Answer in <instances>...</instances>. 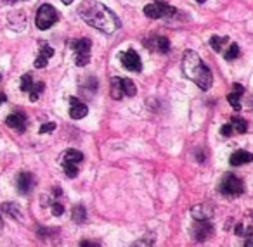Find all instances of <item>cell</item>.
Segmentation results:
<instances>
[{
  "mask_svg": "<svg viewBox=\"0 0 253 247\" xmlns=\"http://www.w3.org/2000/svg\"><path fill=\"white\" fill-rule=\"evenodd\" d=\"M80 246H82V247H99L101 244L99 242H87V240H82V242H80Z\"/></svg>",
  "mask_w": 253,
  "mask_h": 247,
  "instance_id": "cell-34",
  "label": "cell"
},
{
  "mask_svg": "<svg viewBox=\"0 0 253 247\" xmlns=\"http://www.w3.org/2000/svg\"><path fill=\"white\" fill-rule=\"evenodd\" d=\"M64 166V173H66L68 178H76L78 177V168H76V165H73V163H66Z\"/></svg>",
  "mask_w": 253,
  "mask_h": 247,
  "instance_id": "cell-26",
  "label": "cell"
},
{
  "mask_svg": "<svg viewBox=\"0 0 253 247\" xmlns=\"http://www.w3.org/2000/svg\"><path fill=\"white\" fill-rule=\"evenodd\" d=\"M4 2H7V4H12V2H16V0H4Z\"/></svg>",
  "mask_w": 253,
  "mask_h": 247,
  "instance_id": "cell-42",
  "label": "cell"
},
{
  "mask_svg": "<svg viewBox=\"0 0 253 247\" xmlns=\"http://www.w3.org/2000/svg\"><path fill=\"white\" fill-rule=\"evenodd\" d=\"M233 88H234V92H236V94H239V95H241L243 92H245V88H243V86L239 85V83H234Z\"/></svg>",
  "mask_w": 253,
  "mask_h": 247,
  "instance_id": "cell-35",
  "label": "cell"
},
{
  "mask_svg": "<svg viewBox=\"0 0 253 247\" xmlns=\"http://www.w3.org/2000/svg\"><path fill=\"white\" fill-rule=\"evenodd\" d=\"M144 14L149 19H163V17H172L175 14V9L163 2H156V4H149L144 7Z\"/></svg>",
  "mask_w": 253,
  "mask_h": 247,
  "instance_id": "cell-5",
  "label": "cell"
},
{
  "mask_svg": "<svg viewBox=\"0 0 253 247\" xmlns=\"http://www.w3.org/2000/svg\"><path fill=\"white\" fill-rule=\"evenodd\" d=\"M63 4H66V5H70V4H73V0H63Z\"/></svg>",
  "mask_w": 253,
  "mask_h": 247,
  "instance_id": "cell-39",
  "label": "cell"
},
{
  "mask_svg": "<svg viewBox=\"0 0 253 247\" xmlns=\"http://www.w3.org/2000/svg\"><path fill=\"white\" fill-rule=\"evenodd\" d=\"M253 161V154L248 152V150H236L233 156L229 157L231 166H241V165H248V163Z\"/></svg>",
  "mask_w": 253,
  "mask_h": 247,
  "instance_id": "cell-13",
  "label": "cell"
},
{
  "mask_svg": "<svg viewBox=\"0 0 253 247\" xmlns=\"http://www.w3.org/2000/svg\"><path fill=\"white\" fill-rule=\"evenodd\" d=\"M21 92H32V88H33V78H32V75H23L21 76Z\"/></svg>",
  "mask_w": 253,
  "mask_h": 247,
  "instance_id": "cell-23",
  "label": "cell"
},
{
  "mask_svg": "<svg viewBox=\"0 0 253 247\" xmlns=\"http://www.w3.org/2000/svg\"><path fill=\"white\" fill-rule=\"evenodd\" d=\"M89 61H90V54H76V57H75V64L80 67L87 66Z\"/></svg>",
  "mask_w": 253,
  "mask_h": 247,
  "instance_id": "cell-28",
  "label": "cell"
},
{
  "mask_svg": "<svg viewBox=\"0 0 253 247\" xmlns=\"http://www.w3.org/2000/svg\"><path fill=\"white\" fill-rule=\"evenodd\" d=\"M5 125H7L9 128H14L16 132L23 133L24 128H26V116H24V114H21V113L9 114L7 119H5Z\"/></svg>",
  "mask_w": 253,
  "mask_h": 247,
  "instance_id": "cell-11",
  "label": "cell"
},
{
  "mask_svg": "<svg viewBox=\"0 0 253 247\" xmlns=\"http://www.w3.org/2000/svg\"><path fill=\"white\" fill-rule=\"evenodd\" d=\"M44 88H45V85L42 82L35 83L33 88H32V92H30V100H32V102H36V100H38V95L44 92Z\"/></svg>",
  "mask_w": 253,
  "mask_h": 247,
  "instance_id": "cell-24",
  "label": "cell"
},
{
  "mask_svg": "<svg viewBox=\"0 0 253 247\" xmlns=\"http://www.w3.org/2000/svg\"><path fill=\"white\" fill-rule=\"evenodd\" d=\"M26 14L23 11H14L9 14V24L12 26V30H16V32H23L24 28H26Z\"/></svg>",
  "mask_w": 253,
  "mask_h": 247,
  "instance_id": "cell-12",
  "label": "cell"
},
{
  "mask_svg": "<svg viewBox=\"0 0 253 247\" xmlns=\"http://www.w3.org/2000/svg\"><path fill=\"white\" fill-rule=\"evenodd\" d=\"M47 57H45V55H42V54H40L38 55V57H36V59H35V67H36V69H42V67H45V66H47Z\"/></svg>",
  "mask_w": 253,
  "mask_h": 247,
  "instance_id": "cell-32",
  "label": "cell"
},
{
  "mask_svg": "<svg viewBox=\"0 0 253 247\" xmlns=\"http://www.w3.org/2000/svg\"><path fill=\"white\" fill-rule=\"evenodd\" d=\"M0 80H2V75H0Z\"/></svg>",
  "mask_w": 253,
  "mask_h": 247,
  "instance_id": "cell-43",
  "label": "cell"
},
{
  "mask_svg": "<svg viewBox=\"0 0 253 247\" xmlns=\"http://www.w3.org/2000/svg\"><path fill=\"white\" fill-rule=\"evenodd\" d=\"M63 165L66 163H73V165H78V163L83 161V154L80 150H75V149H68L61 154V159H59Z\"/></svg>",
  "mask_w": 253,
  "mask_h": 247,
  "instance_id": "cell-14",
  "label": "cell"
},
{
  "mask_svg": "<svg viewBox=\"0 0 253 247\" xmlns=\"http://www.w3.org/2000/svg\"><path fill=\"white\" fill-rule=\"evenodd\" d=\"M196 2H198V4H205L206 0H196Z\"/></svg>",
  "mask_w": 253,
  "mask_h": 247,
  "instance_id": "cell-41",
  "label": "cell"
},
{
  "mask_svg": "<svg viewBox=\"0 0 253 247\" xmlns=\"http://www.w3.org/2000/svg\"><path fill=\"white\" fill-rule=\"evenodd\" d=\"M182 73L186 78L194 82L201 90H208L212 83H214V75L208 69L205 63L201 61L198 54L194 50H186L182 55Z\"/></svg>",
  "mask_w": 253,
  "mask_h": 247,
  "instance_id": "cell-2",
  "label": "cell"
},
{
  "mask_svg": "<svg viewBox=\"0 0 253 247\" xmlns=\"http://www.w3.org/2000/svg\"><path fill=\"white\" fill-rule=\"evenodd\" d=\"M55 130V123H45V125H42L40 126V130H38V133H52Z\"/></svg>",
  "mask_w": 253,
  "mask_h": 247,
  "instance_id": "cell-30",
  "label": "cell"
},
{
  "mask_svg": "<svg viewBox=\"0 0 253 247\" xmlns=\"http://www.w3.org/2000/svg\"><path fill=\"white\" fill-rule=\"evenodd\" d=\"M51 208H52V214L54 216H63V213H64L63 204H59V202H52Z\"/></svg>",
  "mask_w": 253,
  "mask_h": 247,
  "instance_id": "cell-31",
  "label": "cell"
},
{
  "mask_svg": "<svg viewBox=\"0 0 253 247\" xmlns=\"http://www.w3.org/2000/svg\"><path fill=\"white\" fill-rule=\"evenodd\" d=\"M231 126H233V130L237 132V133H246V130H248V123H246L245 119L237 118V116H234V118L231 119Z\"/></svg>",
  "mask_w": 253,
  "mask_h": 247,
  "instance_id": "cell-21",
  "label": "cell"
},
{
  "mask_svg": "<svg viewBox=\"0 0 253 247\" xmlns=\"http://www.w3.org/2000/svg\"><path fill=\"white\" fill-rule=\"evenodd\" d=\"M120 59H122V64L126 67L128 71H134V73H139L143 69V63H141V57L135 50H126L123 54H120Z\"/></svg>",
  "mask_w": 253,
  "mask_h": 247,
  "instance_id": "cell-7",
  "label": "cell"
},
{
  "mask_svg": "<svg viewBox=\"0 0 253 247\" xmlns=\"http://www.w3.org/2000/svg\"><path fill=\"white\" fill-rule=\"evenodd\" d=\"M227 102H229L236 111H239L241 109V95L236 94V92H233V94L227 95Z\"/></svg>",
  "mask_w": 253,
  "mask_h": 247,
  "instance_id": "cell-25",
  "label": "cell"
},
{
  "mask_svg": "<svg viewBox=\"0 0 253 247\" xmlns=\"http://www.w3.org/2000/svg\"><path fill=\"white\" fill-rule=\"evenodd\" d=\"M220 133L224 135V137H229V135L233 133V126H231V125H224L220 128Z\"/></svg>",
  "mask_w": 253,
  "mask_h": 247,
  "instance_id": "cell-33",
  "label": "cell"
},
{
  "mask_svg": "<svg viewBox=\"0 0 253 247\" xmlns=\"http://www.w3.org/2000/svg\"><path fill=\"white\" fill-rule=\"evenodd\" d=\"M72 49L76 54H90V40L89 38H80L72 42Z\"/></svg>",
  "mask_w": 253,
  "mask_h": 247,
  "instance_id": "cell-16",
  "label": "cell"
},
{
  "mask_svg": "<svg viewBox=\"0 0 253 247\" xmlns=\"http://www.w3.org/2000/svg\"><path fill=\"white\" fill-rule=\"evenodd\" d=\"M70 106H72L70 107V116H72L73 119H82L89 114V107L83 102H80L78 99L75 97L70 99Z\"/></svg>",
  "mask_w": 253,
  "mask_h": 247,
  "instance_id": "cell-10",
  "label": "cell"
},
{
  "mask_svg": "<svg viewBox=\"0 0 253 247\" xmlns=\"http://www.w3.org/2000/svg\"><path fill=\"white\" fill-rule=\"evenodd\" d=\"M123 86H122V78H111V97L115 100H120L123 97Z\"/></svg>",
  "mask_w": 253,
  "mask_h": 247,
  "instance_id": "cell-17",
  "label": "cell"
},
{
  "mask_svg": "<svg viewBox=\"0 0 253 247\" xmlns=\"http://www.w3.org/2000/svg\"><path fill=\"white\" fill-rule=\"evenodd\" d=\"M239 55V47H237V43H231L229 49L226 52V59L227 61H234Z\"/></svg>",
  "mask_w": 253,
  "mask_h": 247,
  "instance_id": "cell-27",
  "label": "cell"
},
{
  "mask_svg": "<svg viewBox=\"0 0 253 247\" xmlns=\"http://www.w3.org/2000/svg\"><path fill=\"white\" fill-rule=\"evenodd\" d=\"M38 45H40V54L45 55L47 59H49V57H52V55H54V49L49 47V45H47V43H45V42H40Z\"/></svg>",
  "mask_w": 253,
  "mask_h": 247,
  "instance_id": "cell-29",
  "label": "cell"
},
{
  "mask_svg": "<svg viewBox=\"0 0 253 247\" xmlns=\"http://www.w3.org/2000/svg\"><path fill=\"white\" fill-rule=\"evenodd\" d=\"M245 187H243V181L233 175V173H227L226 177L222 178L220 181V192L222 196H227V197H236V196H241Z\"/></svg>",
  "mask_w": 253,
  "mask_h": 247,
  "instance_id": "cell-4",
  "label": "cell"
},
{
  "mask_svg": "<svg viewBox=\"0 0 253 247\" xmlns=\"http://www.w3.org/2000/svg\"><path fill=\"white\" fill-rule=\"evenodd\" d=\"M35 177H33L32 173H28V171H23L18 175L16 178V188H18V192L23 194V196H26V194H30L35 188Z\"/></svg>",
  "mask_w": 253,
  "mask_h": 247,
  "instance_id": "cell-8",
  "label": "cell"
},
{
  "mask_svg": "<svg viewBox=\"0 0 253 247\" xmlns=\"http://www.w3.org/2000/svg\"><path fill=\"white\" fill-rule=\"evenodd\" d=\"M72 218H73V221H75L76 225H83L85 221H87V211H85V208H83L82 204L75 206V208H73Z\"/></svg>",
  "mask_w": 253,
  "mask_h": 247,
  "instance_id": "cell-18",
  "label": "cell"
},
{
  "mask_svg": "<svg viewBox=\"0 0 253 247\" xmlns=\"http://www.w3.org/2000/svg\"><path fill=\"white\" fill-rule=\"evenodd\" d=\"M215 233V228L214 225L210 223V220H205V221H196L193 228H191V235L196 242H205L208 240L210 237Z\"/></svg>",
  "mask_w": 253,
  "mask_h": 247,
  "instance_id": "cell-6",
  "label": "cell"
},
{
  "mask_svg": "<svg viewBox=\"0 0 253 247\" xmlns=\"http://www.w3.org/2000/svg\"><path fill=\"white\" fill-rule=\"evenodd\" d=\"M0 209H2L7 216L14 218V220H21V218H23V211H21V208L16 204V202H4V204L0 206Z\"/></svg>",
  "mask_w": 253,
  "mask_h": 247,
  "instance_id": "cell-15",
  "label": "cell"
},
{
  "mask_svg": "<svg viewBox=\"0 0 253 247\" xmlns=\"http://www.w3.org/2000/svg\"><path fill=\"white\" fill-rule=\"evenodd\" d=\"M248 239L245 240V246L246 247H253V233H250V235H246Z\"/></svg>",
  "mask_w": 253,
  "mask_h": 247,
  "instance_id": "cell-36",
  "label": "cell"
},
{
  "mask_svg": "<svg viewBox=\"0 0 253 247\" xmlns=\"http://www.w3.org/2000/svg\"><path fill=\"white\" fill-rule=\"evenodd\" d=\"M214 206L210 202H203V204H196L193 209H191V214L196 221H205V220H212L214 216Z\"/></svg>",
  "mask_w": 253,
  "mask_h": 247,
  "instance_id": "cell-9",
  "label": "cell"
},
{
  "mask_svg": "<svg viewBox=\"0 0 253 247\" xmlns=\"http://www.w3.org/2000/svg\"><path fill=\"white\" fill-rule=\"evenodd\" d=\"M229 42V38H227V36H224V38H220V36H212V38H210V47L214 49L215 52H220L222 50V45H224V43H227Z\"/></svg>",
  "mask_w": 253,
  "mask_h": 247,
  "instance_id": "cell-22",
  "label": "cell"
},
{
  "mask_svg": "<svg viewBox=\"0 0 253 247\" xmlns=\"http://www.w3.org/2000/svg\"><path fill=\"white\" fill-rule=\"evenodd\" d=\"M57 19H59L57 11H55L51 4H44V5H40V9L36 11L35 24L38 30H49L52 24L57 23Z\"/></svg>",
  "mask_w": 253,
  "mask_h": 247,
  "instance_id": "cell-3",
  "label": "cell"
},
{
  "mask_svg": "<svg viewBox=\"0 0 253 247\" xmlns=\"http://www.w3.org/2000/svg\"><path fill=\"white\" fill-rule=\"evenodd\" d=\"M78 14L87 24L92 28L99 30V32L106 33V35H113L120 30V19L116 17L115 12H111L106 5L95 0H85L78 9Z\"/></svg>",
  "mask_w": 253,
  "mask_h": 247,
  "instance_id": "cell-1",
  "label": "cell"
},
{
  "mask_svg": "<svg viewBox=\"0 0 253 247\" xmlns=\"http://www.w3.org/2000/svg\"><path fill=\"white\" fill-rule=\"evenodd\" d=\"M154 43V49L158 52H162V54H166V52L170 50V42H168V38H165V36H156V38L153 40Z\"/></svg>",
  "mask_w": 253,
  "mask_h": 247,
  "instance_id": "cell-19",
  "label": "cell"
},
{
  "mask_svg": "<svg viewBox=\"0 0 253 247\" xmlns=\"http://www.w3.org/2000/svg\"><path fill=\"white\" fill-rule=\"evenodd\" d=\"M2 227H4V221H2V218H0V230H2Z\"/></svg>",
  "mask_w": 253,
  "mask_h": 247,
  "instance_id": "cell-40",
  "label": "cell"
},
{
  "mask_svg": "<svg viewBox=\"0 0 253 247\" xmlns=\"http://www.w3.org/2000/svg\"><path fill=\"white\" fill-rule=\"evenodd\" d=\"M52 192H54V196H55V197H61V196H63V190H61L59 187H55L54 190H52Z\"/></svg>",
  "mask_w": 253,
  "mask_h": 247,
  "instance_id": "cell-37",
  "label": "cell"
},
{
  "mask_svg": "<svg viewBox=\"0 0 253 247\" xmlns=\"http://www.w3.org/2000/svg\"><path fill=\"white\" fill-rule=\"evenodd\" d=\"M122 86H123V94L126 97H134L137 94V88H135V83L130 78H122Z\"/></svg>",
  "mask_w": 253,
  "mask_h": 247,
  "instance_id": "cell-20",
  "label": "cell"
},
{
  "mask_svg": "<svg viewBox=\"0 0 253 247\" xmlns=\"http://www.w3.org/2000/svg\"><path fill=\"white\" fill-rule=\"evenodd\" d=\"M5 100H7V97H5L4 94H0V106H2V104H4Z\"/></svg>",
  "mask_w": 253,
  "mask_h": 247,
  "instance_id": "cell-38",
  "label": "cell"
}]
</instances>
